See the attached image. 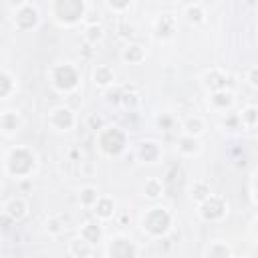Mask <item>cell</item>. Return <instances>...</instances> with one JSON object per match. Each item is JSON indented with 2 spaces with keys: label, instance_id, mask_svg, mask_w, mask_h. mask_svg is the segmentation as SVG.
Returning a JSON list of instances; mask_svg holds the SVG:
<instances>
[{
  "label": "cell",
  "instance_id": "17",
  "mask_svg": "<svg viewBox=\"0 0 258 258\" xmlns=\"http://www.w3.org/2000/svg\"><path fill=\"white\" fill-rule=\"evenodd\" d=\"M79 236H81L85 242H89L91 246H95V244L101 242V238H103V226H101L97 220H87V222L81 224Z\"/></svg>",
  "mask_w": 258,
  "mask_h": 258
},
{
  "label": "cell",
  "instance_id": "20",
  "mask_svg": "<svg viewBox=\"0 0 258 258\" xmlns=\"http://www.w3.org/2000/svg\"><path fill=\"white\" fill-rule=\"evenodd\" d=\"M175 149H177L179 155H183V157H191V155H198V153H200L202 145H200L198 137L181 135V137L177 139V143H175Z\"/></svg>",
  "mask_w": 258,
  "mask_h": 258
},
{
  "label": "cell",
  "instance_id": "21",
  "mask_svg": "<svg viewBox=\"0 0 258 258\" xmlns=\"http://www.w3.org/2000/svg\"><path fill=\"white\" fill-rule=\"evenodd\" d=\"M141 191H143V198L155 202V200H159L163 196L165 187H163V181L159 177H147L145 183H143V187H141Z\"/></svg>",
  "mask_w": 258,
  "mask_h": 258
},
{
  "label": "cell",
  "instance_id": "12",
  "mask_svg": "<svg viewBox=\"0 0 258 258\" xmlns=\"http://www.w3.org/2000/svg\"><path fill=\"white\" fill-rule=\"evenodd\" d=\"M135 157L143 163H155L161 157V147L153 139H143L135 145Z\"/></svg>",
  "mask_w": 258,
  "mask_h": 258
},
{
  "label": "cell",
  "instance_id": "26",
  "mask_svg": "<svg viewBox=\"0 0 258 258\" xmlns=\"http://www.w3.org/2000/svg\"><path fill=\"white\" fill-rule=\"evenodd\" d=\"M206 258H232V248L224 240H214L206 248Z\"/></svg>",
  "mask_w": 258,
  "mask_h": 258
},
{
  "label": "cell",
  "instance_id": "8",
  "mask_svg": "<svg viewBox=\"0 0 258 258\" xmlns=\"http://www.w3.org/2000/svg\"><path fill=\"white\" fill-rule=\"evenodd\" d=\"M48 125L54 129V131H60V133H67L71 131L75 125H77V117H75V111L67 105H56L48 111V117H46Z\"/></svg>",
  "mask_w": 258,
  "mask_h": 258
},
{
  "label": "cell",
  "instance_id": "10",
  "mask_svg": "<svg viewBox=\"0 0 258 258\" xmlns=\"http://www.w3.org/2000/svg\"><path fill=\"white\" fill-rule=\"evenodd\" d=\"M151 32H153V38L155 40H167L173 36L175 32V16L171 12H161L153 18V24H151Z\"/></svg>",
  "mask_w": 258,
  "mask_h": 258
},
{
  "label": "cell",
  "instance_id": "3",
  "mask_svg": "<svg viewBox=\"0 0 258 258\" xmlns=\"http://www.w3.org/2000/svg\"><path fill=\"white\" fill-rule=\"evenodd\" d=\"M97 147L107 157L121 155L127 147V133L117 125H105L101 131H97Z\"/></svg>",
  "mask_w": 258,
  "mask_h": 258
},
{
  "label": "cell",
  "instance_id": "33",
  "mask_svg": "<svg viewBox=\"0 0 258 258\" xmlns=\"http://www.w3.org/2000/svg\"><path fill=\"white\" fill-rule=\"evenodd\" d=\"M121 105H123L125 109H129V111L137 109V105H139V95H137V93H123Z\"/></svg>",
  "mask_w": 258,
  "mask_h": 258
},
{
  "label": "cell",
  "instance_id": "30",
  "mask_svg": "<svg viewBox=\"0 0 258 258\" xmlns=\"http://www.w3.org/2000/svg\"><path fill=\"white\" fill-rule=\"evenodd\" d=\"M238 119H240V123H242L244 127L254 129V127H256V119H258V111H256V107H254V105L244 107V109L238 113Z\"/></svg>",
  "mask_w": 258,
  "mask_h": 258
},
{
  "label": "cell",
  "instance_id": "32",
  "mask_svg": "<svg viewBox=\"0 0 258 258\" xmlns=\"http://www.w3.org/2000/svg\"><path fill=\"white\" fill-rule=\"evenodd\" d=\"M121 97H123V89L121 87H109L105 89V101L109 105H121Z\"/></svg>",
  "mask_w": 258,
  "mask_h": 258
},
{
  "label": "cell",
  "instance_id": "37",
  "mask_svg": "<svg viewBox=\"0 0 258 258\" xmlns=\"http://www.w3.org/2000/svg\"><path fill=\"white\" fill-rule=\"evenodd\" d=\"M256 75H258V69H256V67H250V69H248V85H250L252 89H256V87H258Z\"/></svg>",
  "mask_w": 258,
  "mask_h": 258
},
{
  "label": "cell",
  "instance_id": "35",
  "mask_svg": "<svg viewBox=\"0 0 258 258\" xmlns=\"http://www.w3.org/2000/svg\"><path fill=\"white\" fill-rule=\"evenodd\" d=\"M157 125H159L161 129H165V131H167V129H171V127H173V117H171L169 113H161V115L157 117Z\"/></svg>",
  "mask_w": 258,
  "mask_h": 258
},
{
  "label": "cell",
  "instance_id": "28",
  "mask_svg": "<svg viewBox=\"0 0 258 258\" xmlns=\"http://www.w3.org/2000/svg\"><path fill=\"white\" fill-rule=\"evenodd\" d=\"M99 196H101V194H99V189H97L95 185H83V187L79 189V204H81L83 208H89V210H91Z\"/></svg>",
  "mask_w": 258,
  "mask_h": 258
},
{
  "label": "cell",
  "instance_id": "27",
  "mask_svg": "<svg viewBox=\"0 0 258 258\" xmlns=\"http://www.w3.org/2000/svg\"><path fill=\"white\" fill-rule=\"evenodd\" d=\"M14 91H16L14 77L8 71L0 69V99H8L10 95H14Z\"/></svg>",
  "mask_w": 258,
  "mask_h": 258
},
{
  "label": "cell",
  "instance_id": "2",
  "mask_svg": "<svg viewBox=\"0 0 258 258\" xmlns=\"http://www.w3.org/2000/svg\"><path fill=\"white\" fill-rule=\"evenodd\" d=\"M173 224V216L163 206H153L141 216V230L149 238H163Z\"/></svg>",
  "mask_w": 258,
  "mask_h": 258
},
{
  "label": "cell",
  "instance_id": "15",
  "mask_svg": "<svg viewBox=\"0 0 258 258\" xmlns=\"http://www.w3.org/2000/svg\"><path fill=\"white\" fill-rule=\"evenodd\" d=\"M93 83L101 89H109L115 85V71L111 64H95L93 67Z\"/></svg>",
  "mask_w": 258,
  "mask_h": 258
},
{
  "label": "cell",
  "instance_id": "34",
  "mask_svg": "<svg viewBox=\"0 0 258 258\" xmlns=\"http://www.w3.org/2000/svg\"><path fill=\"white\" fill-rule=\"evenodd\" d=\"M87 125H89V129H93V131H101V129L105 127V125H103V119H101L99 115H95V113L87 117Z\"/></svg>",
  "mask_w": 258,
  "mask_h": 258
},
{
  "label": "cell",
  "instance_id": "29",
  "mask_svg": "<svg viewBox=\"0 0 258 258\" xmlns=\"http://www.w3.org/2000/svg\"><path fill=\"white\" fill-rule=\"evenodd\" d=\"M212 194V189H210V183L206 181V179H196L194 183H191V187H189V196L194 198V202H204L208 196Z\"/></svg>",
  "mask_w": 258,
  "mask_h": 258
},
{
  "label": "cell",
  "instance_id": "5",
  "mask_svg": "<svg viewBox=\"0 0 258 258\" xmlns=\"http://www.w3.org/2000/svg\"><path fill=\"white\" fill-rule=\"evenodd\" d=\"M87 4L81 0H56L50 4V14L58 24L73 26L85 18Z\"/></svg>",
  "mask_w": 258,
  "mask_h": 258
},
{
  "label": "cell",
  "instance_id": "13",
  "mask_svg": "<svg viewBox=\"0 0 258 258\" xmlns=\"http://www.w3.org/2000/svg\"><path fill=\"white\" fill-rule=\"evenodd\" d=\"M20 127H22V117L18 111H12V109L0 111V133L14 135V133H18Z\"/></svg>",
  "mask_w": 258,
  "mask_h": 258
},
{
  "label": "cell",
  "instance_id": "7",
  "mask_svg": "<svg viewBox=\"0 0 258 258\" xmlns=\"http://www.w3.org/2000/svg\"><path fill=\"white\" fill-rule=\"evenodd\" d=\"M14 12H12V22L18 30H30L38 24V8L36 4L32 2H20L16 6H12Z\"/></svg>",
  "mask_w": 258,
  "mask_h": 258
},
{
  "label": "cell",
  "instance_id": "23",
  "mask_svg": "<svg viewBox=\"0 0 258 258\" xmlns=\"http://www.w3.org/2000/svg\"><path fill=\"white\" fill-rule=\"evenodd\" d=\"M183 18L189 22V24H200L206 20V8L204 4L200 2H191V4H185L183 6Z\"/></svg>",
  "mask_w": 258,
  "mask_h": 258
},
{
  "label": "cell",
  "instance_id": "22",
  "mask_svg": "<svg viewBox=\"0 0 258 258\" xmlns=\"http://www.w3.org/2000/svg\"><path fill=\"white\" fill-rule=\"evenodd\" d=\"M204 129H206V125H204V119L200 115H189L181 123L183 135H189V137H200L204 133Z\"/></svg>",
  "mask_w": 258,
  "mask_h": 258
},
{
  "label": "cell",
  "instance_id": "18",
  "mask_svg": "<svg viewBox=\"0 0 258 258\" xmlns=\"http://www.w3.org/2000/svg\"><path fill=\"white\" fill-rule=\"evenodd\" d=\"M121 60L125 64H139L145 60V48L137 42H127L121 48Z\"/></svg>",
  "mask_w": 258,
  "mask_h": 258
},
{
  "label": "cell",
  "instance_id": "16",
  "mask_svg": "<svg viewBox=\"0 0 258 258\" xmlns=\"http://www.w3.org/2000/svg\"><path fill=\"white\" fill-rule=\"evenodd\" d=\"M26 214H28V204H26L22 198H10V200L4 204V216H6L10 222H20Z\"/></svg>",
  "mask_w": 258,
  "mask_h": 258
},
{
  "label": "cell",
  "instance_id": "11",
  "mask_svg": "<svg viewBox=\"0 0 258 258\" xmlns=\"http://www.w3.org/2000/svg\"><path fill=\"white\" fill-rule=\"evenodd\" d=\"M200 83L208 93H216V91H224L228 87V73L222 69H206L200 75Z\"/></svg>",
  "mask_w": 258,
  "mask_h": 258
},
{
  "label": "cell",
  "instance_id": "25",
  "mask_svg": "<svg viewBox=\"0 0 258 258\" xmlns=\"http://www.w3.org/2000/svg\"><path fill=\"white\" fill-rule=\"evenodd\" d=\"M67 248H69V254L75 256V258H89V256L93 254V246H91L89 242H85L81 236L73 238Z\"/></svg>",
  "mask_w": 258,
  "mask_h": 258
},
{
  "label": "cell",
  "instance_id": "19",
  "mask_svg": "<svg viewBox=\"0 0 258 258\" xmlns=\"http://www.w3.org/2000/svg\"><path fill=\"white\" fill-rule=\"evenodd\" d=\"M208 101H210V107H212V109H216V111H226V109L232 107V103H234V95H232V91L224 89V91L210 93Z\"/></svg>",
  "mask_w": 258,
  "mask_h": 258
},
{
  "label": "cell",
  "instance_id": "4",
  "mask_svg": "<svg viewBox=\"0 0 258 258\" xmlns=\"http://www.w3.org/2000/svg\"><path fill=\"white\" fill-rule=\"evenodd\" d=\"M48 79L58 93H75L81 83V71L73 62H58L50 69Z\"/></svg>",
  "mask_w": 258,
  "mask_h": 258
},
{
  "label": "cell",
  "instance_id": "14",
  "mask_svg": "<svg viewBox=\"0 0 258 258\" xmlns=\"http://www.w3.org/2000/svg\"><path fill=\"white\" fill-rule=\"evenodd\" d=\"M91 212L95 214L97 220H111V218L115 216V200H113L111 196H103V194H101V196L97 198V202L93 204Z\"/></svg>",
  "mask_w": 258,
  "mask_h": 258
},
{
  "label": "cell",
  "instance_id": "1",
  "mask_svg": "<svg viewBox=\"0 0 258 258\" xmlns=\"http://www.w3.org/2000/svg\"><path fill=\"white\" fill-rule=\"evenodd\" d=\"M36 169V153L30 149V147H24V145H18V147H12L8 153H6V159H4V171L6 175H10L12 179H24V177H30Z\"/></svg>",
  "mask_w": 258,
  "mask_h": 258
},
{
  "label": "cell",
  "instance_id": "24",
  "mask_svg": "<svg viewBox=\"0 0 258 258\" xmlns=\"http://www.w3.org/2000/svg\"><path fill=\"white\" fill-rule=\"evenodd\" d=\"M67 218L62 214H54V216H48L46 222H44V230L50 234V236H62L67 232Z\"/></svg>",
  "mask_w": 258,
  "mask_h": 258
},
{
  "label": "cell",
  "instance_id": "31",
  "mask_svg": "<svg viewBox=\"0 0 258 258\" xmlns=\"http://www.w3.org/2000/svg\"><path fill=\"white\" fill-rule=\"evenodd\" d=\"M103 34H105L103 26H101V24H97V22H93V24H89V26L85 28L83 38L89 42V46H93V44H97V42L103 38Z\"/></svg>",
  "mask_w": 258,
  "mask_h": 258
},
{
  "label": "cell",
  "instance_id": "36",
  "mask_svg": "<svg viewBox=\"0 0 258 258\" xmlns=\"http://www.w3.org/2000/svg\"><path fill=\"white\" fill-rule=\"evenodd\" d=\"M109 10H113V12H123V10H127L131 4L129 2H107L105 4Z\"/></svg>",
  "mask_w": 258,
  "mask_h": 258
},
{
  "label": "cell",
  "instance_id": "6",
  "mask_svg": "<svg viewBox=\"0 0 258 258\" xmlns=\"http://www.w3.org/2000/svg\"><path fill=\"white\" fill-rule=\"evenodd\" d=\"M226 214H228V202L218 194H210L204 202L198 204V216L204 222H220L226 218Z\"/></svg>",
  "mask_w": 258,
  "mask_h": 258
},
{
  "label": "cell",
  "instance_id": "9",
  "mask_svg": "<svg viewBox=\"0 0 258 258\" xmlns=\"http://www.w3.org/2000/svg\"><path fill=\"white\" fill-rule=\"evenodd\" d=\"M107 258H137V246L123 234L113 236L107 244Z\"/></svg>",
  "mask_w": 258,
  "mask_h": 258
}]
</instances>
